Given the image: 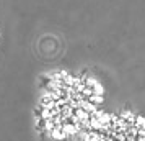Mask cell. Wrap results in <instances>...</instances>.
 I'll use <instances>...</instances> for the list:
<instances>
[{
  "mask_svg": "<svg viewBox=\"0 0 145 141\" xmlns=\"http://www.w3.org/2000/svg\"><path fill=\"white\" fill-rule=\"evenodd\" d=\"M82 141H145V118L131 113L95 118Z\"/></svg>",
  "mask_w": 145,
  "mask_h": 141,
  "instance_id": "7a4b0ae2",
  "label": "cell"
},
{
  "mask_svg": "<svg viewBox=\"0 0 145 141\" xmlns=\"http://www.w3.org/2000/svg\"><path fill=\"white\" fill-rule=\"evenodd\" d=\"M101 92L85 79L60 75L49 85L41 102V120L47 133L64 140L90 126L98 113Z\"/></svg>",
  "mask_w": 145,
  "mask_h": 141,
  "instance_id": "6da1fadb",
  "label": "cell"
}]
</instances>
